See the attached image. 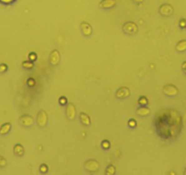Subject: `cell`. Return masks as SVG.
<instances>
[{
	"label": "cell",
	"mask_w": 186,
	"mask_h": 175,
	"mask_svg": "<svg viewBox=\"0 0 186 175\" xmlns=\"http://www.w3.org/2000/svg\"><path fill=\"white\" fill-rule=\"evenodd\" d=\"M7 70H8V66L6 63H1L0 64V73L1 74L6 73L7 71Z\"/></svg>",
	"instance_id": "cell-24"
},
{
	"label": "cell",
	"mask_w": 186,
	"mask_h": 175,
	"mask_svg": "<svg viewBox=\"0 0 186 175\" xmlns=\"http://www.w3.org/2000/svg\"><path fill=\"white\" fill-rule=\"evenodd\" d=\"M84 168L89 173H96L100 169V163H98V161L91 159L86 161V163H84Z\"/></svg>",
	"instance_id": "cell-7"
},
{
	"label": "cell",
	"mask_w": 186,
	"mask_h": 175,
	"mask_svg": "<svg viewBox=\"0 0 186 175\" xmlns=\"http://www.w3.org/2000/svg\"><path fill=\"white\" fill-rule=\"evenodd\" d=\"M80 27H81V31L82 35L84 36L85 37L91 36L93 33V28L91 24L86 22V21H83L80 25Z\"/></svg>",
	"instance_id": "cell-10"
},
{
	"label": "cell",
	"mask_w": 186,
	"mask_h": 175,
	"mask_svg": "<svg viewBox=\"0 0 186 175\" xmlns=\"http://www.w3.org/2000/svg\"><path fill=\"white\" fill-rule=\"evenodd\" d=\"M79 116H80L81 123L83 126L91 127V117L89 116L87 113H85V112H81Z\"/></svg>",
	"instance_id": "cell-14"
},
{
	"label": "cell",
	"mask_w": 186,
	"mask_h": 175,
	"mask_svg": "<svg viewBox=\"0 0 186 175\" xmlns=\"http://www.w3.org/2000/svg\"><path fill=\"white\" fill-rule=\"evenodd\" d=\"M179 27H180L182 29H184V28H186V19L185 18H182V19L179 21Z\"/></svg>",
	"instance_id": "cell-29"
},
{
	"label": "cell",
	"mask_w": 186,
	"mask_h": 175,
	"mask_svg": "<svg viewBox=\"0 0 186 175\" xmlns=\"http://www.w3.org/2000/svg\"><path fill=\"white\" fill-rule=\"evenodd\" d=\"M163 93L167 97L173 98V97H176L179 94V90L174 84H166L163 86Z\"/></svg>",
	"instance_id": "cell-5"
},
{
	"label": "cell",
	"mask_w": 186,
	"mask_h": 175,
	"mask_svg": "<svg viewBox=\"0 0 186 175\" xmlns=\"http://www.w3.org/2000/svg\"><path fill=\"white\" fill-rule=\"evenodd\" d=\"M13 151H14V153L17 156H18V157H22V156H24V154H25V148L23 147V145L20 144V143H17L14 146Z\"/></svg>",
	"instance_id": "cell-16"
},
{
	"label": "cell",
	"mask_w": 186,
	"mask_h": 175,
	"mask_svg": "<svg viewBox=\"0 0 186 175\" xmlns=\"http://www.w3.org/2000/svg\"><path fill=\"white\" fill-rule=\"evenodd\" d=\"M154 127L160 138H174L182 127V118L174 109H162L154 118Z\"/></svg>",
	"instance_id": "cell-1"
},
{
	"label": "cell",
	"mask_w": 186,
	"mask_h": 175,
	"mask_svg": "<svg viewBox=\"0 0 186 175\" xmlns=\"http://www.w3.org/2000/svg\"><path fill=\"white\" fill-rule=\"evenodd\" d=\"M7 166V160L0 155V168H4Z\"/></svg>",
	"instance_id": "cell-30"
},
{
	"label": "cell",
	"mask_w": 186,
	"mask_h": 175,
	"mask_svg": "<svg viewBox=\"0 0 186 175\" xmlns=\"http://www.w3.org/2000/svg\"><path fill=\"white\" fill-rule=\"evenodd\" d=\"M128 125L130 129H134L137 127V122L134 119H130L128 121Z\"/></svg>",
	"instance_id": "cell-26"
},
{
	"label": "cell",
	"mask_w": 186,
	"mask_h": 175,
	"mask_svg": "<svg viewBox=\"0 0 186 175\" xmlns=\"http://www.w3.org/2000/svg\"><path fill=\"white\" fill-rule=\"evenodd\" d=\"M27 86L28 87H34L36 85V81L35 80L33 79V78H29V79H27Z\"/></svg>",
	"instance_id": "cell-28"
},
{
	"label": "cell",
	"mask_w": 186,
	"mask_h": 175,
	"mask_svg": "<svg viewBox=\"0 0 186 175\" xmlns=\"http://www.w3.org/2000/svg\"><path fill=\"white\" fill-rule=\"evenodd\" d=\"M39 172L43 174L46 173L48 172V167L46 163H42L40 166H39Z\"/></svg>",
	"instance_id": "cell-22"
},
{
	"label": "cell",
	"mask_w": 186,
	"mask_h": 175,
	"mask_svg": "<svg viewBox=\"0 0 186 175\" xmlns=\"http://www.w3.org/2000/svg\"><path fill=\"white\" fill-rule=\"evenodd\" d=\"M138 25L133 21H127L122 25V32L128 36H134L138 33Z\"/></svg>",
	"instance_id": "cell-2"
},
{
	"label": "cell",
	"mask_w": 186,
	"mask_h": 175,
	"mask_svg": "<svg viewBox=\"0 0 186 175\" xmlns=\"http://www.w3.org/2000/svg\"><path fill=\"white\" fill-rule=\"evenodd\" d=\"M60 62V53L58 49H53L49 54V63L56 67Z\"/></svg>",
	"instance_id": "cell-11"
},
{
	"label": "cell",
	"mask_w": 186,
	"mask_h": 175,
	"mask_svg": "<svg viewBox=\"0 0 186 175\" xmlns=\"http://www.w3.org/2000/svg\"><path fill=\"white\" fill-rule=\"evenodd\" d=\"M130 95V90L128 87H120L115 92V98L118 100H126L128 99Z\"/></svg>",
	"instance_id": "cell-8"
},
{
	"label": "cell",
	"mask_w": 186,
	"mask_h": 175,
	"mask_svg": "<svg viewBox=\"0 0 186 175\" xmlns=\"http://www.w3.org/2000/svg\"><path fill=\"white\" fill-rule=\"evenodd\" d=\"M132 2H134L135 4H141L144 2V0H132Z\"/></svg>",
	"instance_id": "cell-32"
},
{
	"label": "cell",
	"mask_w": 186,
	"mask_h": 175,
	"mask_svg": "<svg viewBox=\"0 0 186 175\" xmlns=\"http://www.w3.org/2000/svg\"><path fill=\"white\" fill-rule=\"evenodd\" d=\"M101 148L105 150V151H107V150H109L110 148V140H103L101 141Z\"/></svg>",
	"instance_id": "cell-21"
},
{
	"label": "cell",
	"mask_w": 186,
	"mask_h": 175,
	"mask_svg": "<svg viewBox=\"0 0 186 175\" xmlns=\"http://www.w3.org/2000/svg\"><path fill=\"white\" fill-rule=\"evenodd\" d=\"M37 59V55L36 52H30L29 55H28V60L32 61V62H35L36 60Z\"/></svg>",
	"instance_id": "cell-25"
},
{
	"label": "cell",
	"mask_w": 186,
	"mask_h": 175,
	"mask_svg": "<svg viewBox=\"0 0 186 175\" xmlns=\"http://www.w3.org/2000/svg\"><path fill=\"white\" fill-rule=\"evenodd\" d=\"M66 116L71 121H73L77 117V109L72 102H69L66 105Z\"/></svg>",
	"instance_id": "cell-9"
},
{
	"label": "cell",
	"mask_w": 186,
	"mask_h": 175,
	"mask_svg": "<svg viewBox=\"0 0 186 175\" xmlns=\"http://www.w3.org/2000/svg\"><path fill=\"white\" fill-rule=\"evenodd\" d=\"M182 69H183V71L186 74V61L183 62V64H182Z\"/></svg>",
	"instance_id": "cell-31"
},
{
	"label": "cell",
	"mask_w": 186,
	"mask_h": 175,
	"mask_svg": "<svg viewBox=\"0 0 186 175\" xmlns=\"http://www.w3.org/2000/svg\"><path fill=\"white\" fill-rule=\"evenodd\" d=\"M117 5V0H101L100 2V7L101 9L108 10V9H111L113 8Z\"/></svg>",
	"instance_id": "cell-12"
},
{
	"label": "cell",
	"mask_w": 186,
	"mask_h": 175,
	"mask_svg": "<svg viewBox=\"0 0 186 175\" xmlns=\"http://www.w3.org/2000/svg\"><path fill=\"white\" fill-rule=\"evenodd\" d=\"M58 103L60 104V106H66L68 104V99L64 96H61L58 99Z\"/></svg>",
	"instance_id": "cell-23"
},
{
	"label": "cell",
	"mask_w": 186,
	"mask_h": 175,
	"mask_svg": "<svg viewBox=\"0 0 186 175\" xmlns=\"http://www.w3.org/2000/svg\"><path fill=\"white\" fill-rule=\"evenodd\" d=\"M18 122L20 125H22L23 127L26 128H30L34 125L35 123V119L31 115L29 114H23L19 117V119H18Z\"/></svg>",
	"instance_id": "cell-6"
},
{
	"label": "cell",
	"mask_w": 186,
	"mask_h": 175,
	"mask_svg": "<svg viewBox=\"0 0 186 175\" xmlns=\"http://www.w3.org/2000/svg\"><path fill=\"white\" fill-rule=\"evenodd\" d=\"M174 7L171 4H168V3L162 4L159 7V14L163 17H171L174 14Z\"/></svg>",
	"instance_id": "cell-4"
},
{
	"label": "cell",
	"mask_w": 186,
	"mask_h": 175,
	"mask_svg": "<svg viewBox=\"0 0 186 175\" xmlns=\"http://www.w3.org/2000/svg\"><path fill=\"white\" fill-rule=\"evenodd\" d=\"M136 114L140 117H147L151 114V109L147 106H140L136 109Z\"/></svg>",
	"instance_id": "cell-13"
},
{
	"label": "cell",
	"mask_w": 186,
	"mask_h": 175,
	"mask_svg": "<svg viewBox=\"0 0 186 175\" xmlns=\"http://www.w3.org/2000/svg\"><path fill=\"white\" fill-rule=\"evenodd\" d=\"M169 175H176V173H175L174 172H171V173H169Z\"/></svg>",
	"instance_id": "cell-33"
},
{
	"label": "cell",
	"mask_w": 186,
	"mask_h": 175,
	"mask_svg": "<svg viewBox=\"0 0 186 175\" xmlns=\"http://www.w3.org/2000/svg\"><path fill=\"white\" fill-rule=\"evenodd\" d=\"M116 173V168L113 164H110L107 166L105 170V175H115Z\"/></svg>",
	"instance_id": "cell-18"
},
{
	"label": "cell",
	"mask_w": 186,
	"mask_h": 175,
	"mask_svg": "<svg viewBox=\"0 0 186 175\" xmlns=\"http://www.w3.org/2000/svg\"><path fill=\"white\" fill-rule=\"evenodd\" d=\"M17 0H0V3L5 5V6H9V5H12L16 2Z\"/></svg>",
	"instance_id": "cell-27"
},
{
	"label": "cell",
	"mask_w": 186,
	"mask_h": 175,
	"mask_svg": "<svg viewBox=\"0 0 186 175\" xmlns=\"http://www.w3.org/2000/svg\"><path fill=\"white\" fill-rule=\"evenodd\" d=\"M176 51L180 52V53H183V52H185L186 51V39H183V40H180L177 45H176Z\"/></svg>",
	"instance_id": "cell-17"
},
{
	"label": "cell",
	"mask_w": 186,
	"mask_h": 175,
	"mask_svg": "<svg viewBox=\"0 0 186 175\" xmlns=\"http://www.w3.org/2000/svg\"><path fill=\"white\" fill-rule=\"evenodd\" d=\"M12 129V124L10 122H6L4 124L1 125L0 127V135L4 136V135H7V133L10 132Z\"/></svg>",
	"instance_id": "cell-15"
},
{
	"label": "cell",
	"mask_w": 186,
	"mask_h": 175,
	"mask_svg": "<svg viewBox=\"0 0 186 175\" xmlns=\"http://www.w3.org/2000/svg\"><path fill=\"white\" fill-rule=\"evenodd\" d=\"M36 122H37V125L41 129L46 128L47 126L48 116H47V113L44 109H41V110L38 111L37 118H36Z\"/></svg>",
	"instance_id": "cell-3"
},
{
	"label": "cell",
	"mask_w": 186,
	"mask_h": 175,
	"mask_svg": "<svg viewBox=\"0 0 186 175\" xmlns=\"http://www.w3.org/2000/svg\"><path fill=\"white\" fill-rule=\"evenodd\" d=\"M21 66H22V68L25 69V70H30L34 68V62H32L30 60H25V61L22 62Z\"/></svg>",
	"instance_id": "cell-19"
},
{
	"label": "cell",
	"mask_w": 186,
	"mask_h": 175,
	"mask_svg": "<svg viewBox=\"0 0 186 175\" xmlns=\"http://www.w3.org/2000/svg\"><path fill=\"white\" fill-rule=\"evenodd\" d=\"M184 175H186V169H185V171H184Z\"/></svg>",
	"instance_id": "cell-34"
},
{
	"label": "cell",
	"mask_w": 186,
	"mask_h": 175,
	"mask_svg": "<svg viewBox=\"0 0 186 175\" xmlns=\"http://www.w3.org/2000/svg\"><path fill=\"white\" fill-rule=\"evenodd\" d=\"M137 102H138V104L140 106H147L149 104V100L145 96H140L138 99Z\"/></svg>",
	"instance_id": "cell-20"
}]
</instances>
